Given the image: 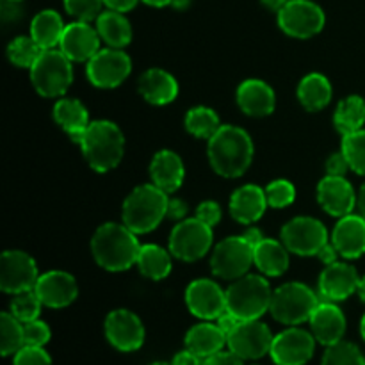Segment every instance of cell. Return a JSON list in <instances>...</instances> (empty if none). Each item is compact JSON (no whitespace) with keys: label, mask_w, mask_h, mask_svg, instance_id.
Listing matches in <instances>:
<instances>
[{"label":"cell","mask_w":365,"mask_h":365,"mask_svg":"<svg viewBox=\"0 0 365 365\" xmlns=\"http://www.w3.org/2000/svg\"><path fill=\"white\" fill-rule=\"evenodd\" d=\"M43 48L34 41L32 36H18L7 45V57L18 68H29L38 61Z\"/></svg>","instance_id":"cell-38"},{"label":"cell","mask_w":365,"mask_h":365,"mask_svg":"<svg viewBox=\"0 0 365 365\" xmlns=\"http://www.w3.org/2000/svg\"><path fill=\"white\" fill-rule=\"evenodd\" d=\"M130 71L132 61L128 53H125L121 48H113V46L98 50L88 61V68H86L89 82L100 89L118 88L130 75Z\"/></svg>","instance_id":"cell-11"},{"label":"cell","mask_w":365,"mask_h":365,"mask_svg":"<svg viewBox=\"0 0 365 365\" xmlns=\"http://www.w3.org/2000/svg\"><path fill=\"white\" fill-rule=\"evenodd\" d=\"M312 334L321 344L331 346L342 341L346 331V317L334 302H321L309 319Z\"/></svg>","instance_id":"cell-24"},{"label":"cell","mask_w":365,"mask_h":365,"mask_svg":"<svg viewBox=\"0 0 365 365\" xmlns=\"http://www.w3.org/2000/svg\"><path fill=\"white\" fill-rule=\"evenodd\" d=\"M323 365H365V359L355 344L339 341L328 346L323 356Z\"/></svg>","instance_id":"cell-40"},{"label":"cell","mask_w":365,"mask_h":365,"mask_svg":"<svg viewBox=\"0 0 365 365\" xmlns=\"http://www.w3.org/2000/svg\"><path fill=\"white\" fill-rule=\"evenodd\" d=\"M342 153L348 159L349 168L365 177V128L342 135Z\"/></svg>","instance_id":"cell-39"},{"label":"cell","mask_w":365,"mask_h":365,"mask_svg":"<svg viewBox=\"0 0 365 365\" xmlns=\"http://www.w3.org/2000/svg\"><path fill=\"white\" fill-rule=\"evenodd\" d=\"M141 245L138 234L125 223H106L91 239V253L95 262L110 273L127 271L138 262Z\"/></svg>","instance_id":"cell-2"},{"label":"cell","mask_w":365,"mask_h":365,"mask_svg":"<svg viewBox=\"0 0 365 365\" xmlns=\"http://www.w3.org/2000/svg\"><path fill=\"white\" fill-rule=\"evenodd\" d=\"M100 34L96 27L93 29L89 21H73L66 25L61 38L59 50L73 63L89 61L100 50Z\"/></svg>","instance_id":"cell-21"},{"label":"cell","mask_w":365,"mask_h":365,"mask_svg":"<svg viewBox=\"0 0 365 365\" xmlns=\"http://www.w3.org/2000/svg\"><path fill=\"white\" fill-rule=\"evenodd\" d=\"M103 0H64V9L77 21H91L102 14Z\"/></svg>","instance_id":"cell-43"},{"label":"cell","mask_w":365,"mask_h":365,"mask_svg":"<svg viewBox=\"0 0 365 365\" xmlns=\"http://www.w3.org/2000/svg\"><path fill=\"white\" fill-rule=\"evenodd\" d=\"M13 365H52V360L43 346H24L14 355Z\"/></svg>","instance_id":"cell-44"},{"label":"cell","mask_w":365,"mask_h":365,"mask_svg":"<svg viewBox=\"0 0 365 365\" xmlns=\"http://www.w3.org/2000/svg\"><path fill=\"white\" fill-rule=\"evenodd\" d=\"M334 89L323 73H309L298 86V100L307 110L316 113L330 103Z\"/></svg>","instance_id":"cell-33"},{"label":"cell","mask_w":365,"mask_h":365,"mask_svg":"<svg viewBox=\"0 0 365 365\" xmlns=\"http://www.w3.org/2000/svg\"><path fill=\"white\" fill-rule=\"evenodd\" d=\"M271 298L273 291L266 278L245 274L227 289V310L241 321L259 319L269 310Z\"/></svg>","instance_id":"cell-5"},{"label":"cell","mask_w":365,"mask_h":365,"mask_svg":"<svg viewBox=\"0 0 365 365\" xmlns=\"http://www.w3.org/2000/svg\"><path fill=\"white\" fill-rule=\"evenodd\" d=\"M316 337L299 328H289L273 339L271 359L277 365H305L312 359Z\"/></svg>","instance_id":"cell-16"},{"label":"cell","mask_w":365,"mask_h":365,"mask_svg":"<svg viewBox=\"0 0 365 365\" xmlns=\"http://www.w3.org/2000/svg\"><path fill=\"white\" fill-rule=\"evenodd\" d=\"M38 266L29 253L7 250L0 257V289L7 294L31 291L38 284Z\"/></svg>","instance_id":"cell-13"},{"label":"cell","mask_w":365,"mask_h":365,"mask_svg":"<svg viewBox=\"0 0 365 365\" xmlns=\"http://www.w3.org/2000/svg\"><path fill=\"white\" fill-rule=\"evenodd\" d=\"M171 252H166L164 248L157 245H145L141 246L139 250V257H138V266L139 273L143 277H146L148 280L159 282L168 278V274L171 273L173 269V264H171Z\"/></svg>","instance_id":"cell-34"},{"label":"cell","mask_w":365,"mask_h":365,"mask_svg":"<svg viewBox=\"0 0 365 365\" xmlns=\"http://www.w3.org/2000/svg\"><path fill=\"white\" fill-rule=\"evenodd\" d=\"M146 6H152V7H166L171 6V0H143Z\"/></svg>","instance_id":"cell-59"},{"label":"cell","mask_w":365,"mask_h":365,"mask_svg":"<svg viewBox=\"0 0 365 365\" xmlns=\"http://www.w3.org/2000/svg\"><path fill=\"white\" fill-rule=\"evenodd\" d=\"M282 242L291 253L299 257H312L328 242L327 227L316 217H294L282 228Z\"/></svg>","instance_id":"cell-12"},{"label":"cell","mask_w":365,"mask_h":365,"mask_svg":"<svg viewBox=\"0 0 365 365\" xmlns=\"http://www.w3.org/2000/svg\"><path fill=\"white\" fill-rule=\"evenodd\" d=\"M235 100H237L239 109L252 118L269 116L277 106L273 88L260 78H248V81L241 82Z\"/></svg>","instance_id":"cell-22"},{"label":"cell","mask_w":365,"mask_h":365,"mask_svg":"<svg viewBox=\"0 0 365 365\" xmlns=\"http://www.w3.org/2000/svg\"><path fill=\"white\" fill-rule=\"evenodd\" d=\"M53 121L70 135L73 143L81 141L86 128L89 127V114L88 109L82 102L75 98H61L53 106Z\"/></svg>","instance_id":"cell-28"},{"label":"cell","mask_w":365,"mask_h":365,"mask_svg":"<svg viewBox=\"0 0 365 365\" xmlns=\"http://www.w3.org/2000/svg\"><path fill=\"white\" fill-rule=\"evenodd\" d=\"M95 21L96 31L107 46L123 48L132 41V25L120 11H102V14Z\"/></svg>","instance_id":"cell-30"},{"label":"cell","mask_w":365,"mask_h":365,"mask_svg":"<svg viewBox=\"0 0 365 365\" xmlns=\"http://www.w3.org/2000/svg\"><path fill=\"white\" fill-rule=\"evenodd\" d=\"M185 168L180 155L171 150H160L150 163V178L152 184L163 189L168 195H173L184 184Z\"/></svg>","instance_id":"cell-25"},{"label":"cell","mask_w":365,"mask_h":365,"mask_svg":"<svg viewBox=\"0 0 365 365\" xmlns=\"http://www.w3.org/2000/svg\"><path fill=\"white\" fill-rule=\"evenodd\" d=\"M356 205H359V210L360 214L365 217V184L360 187V192H359V198H356Z\"/></svg>","instance_id":"cell-57"},{"label":"cell","mask_w":365,"mask_h":365,"mask_svg":"<svg viewBox=\"0 0 365 365\" xmlns=\"http://www.w3.org/2000/svg\"><path fill=\"white\" fill-rule=\"evenodd\" d=\"M78 146L91 170L96 173H107L118 168L123 159L125 138L114 121L98 120L89 123Z\"/></svg>","instance_id":"cell-3"},{"label":"cell","mask_w":365,"mask_h":365,"mask_svg":"<svg viewBox=\"0 0 365 365\" xmlns=\"http://www.w3.org/2000/svg\"><path fill=\"white\" fill-rule=\"evenodd\" d=\"M359 294L362 298V302L365 303V277L360 278V285H359Z\"/></svg>","instance_id":"cell-60"},{"label":"cell","mask_w":365,"mask_h":365,"mask_svg":"<svg viewBox=\"0 0 365 365\" xmlns=\"http://www.w3.org/2000/svg\"><path fill=\"white\" fill-rule=\"evenodd\" d=\"M138 89L146 102L153 106H168L178 96V82L163 68H150L141 75Z\"/></svg>","instance_id":"cell-27"},{"label":"cell","mask_w":365,"mask_h":365,"mask_svg":"<svg viewBox=\"0 0 365 365\" xmlns=\"http://www.w3.org/2000/svg\"><path fill=\"white\" fill-rule=\"evenodd\" d=\"M273 339L267 324L260 323L259 319L241 321V324L228 335L227 344L228 349L242 360H253L271 351Z\"/></svg>","instance_id":"cell-14"},{"label":"cell","mask_w":365,"mask_h":365,"mask_svg":"<svg viewBox=\"0 0 365 365\" xmlns=\"http://www.w3.org/2000/svg\"><path fill=\"white\" fill-rule=\"evenodd\" d=\"M196 217H198L200 221H203V223H205V225H209L210 228H214L221 221V207H220V203L210 202V200H207V202L200 203L198 209H196Z\"/></svg>","instance_id":"cell-46"},{"label":"cell","mask_w":365,"mask_h":365,"mask_svg":"<svg viewBox=\"0 0 365 365\" xmlns=\"http://www.w3.org/2000/svg\"><path fill=\"white\" fill-rule=\"evenodd\" d=\"M2 18L6 21L18 20L21 16V7L20 2H9V0H2Z\"/></svg>","instance_id":"cell-51"},{"label":"cell","mask_w":365,"mask_h":365,"mask_svg":"<svg viewBox=\"0 0 365 365\" xmlns=\"http://www.w3.org/2000/svg\"><path fill=\"white\" fill-rule=\"evenodd\" d=\"M319 303V296L309 285L291 282L273 291L269 312L278 323L294 327V324L309 321Z\"/></svg>","instance_id":"cell-7"},{"label":"cell","mask_w":365,"mask_h":365,"mask_svg":"<svg viewBox=\"0 0 365 365\" xmlns=\"http://www.w3.org/2000/svg\"><path fill=\"white\" fill-rule=\"evenodd\" d=\"M239 324H241V319H239V317H235L232 312H228V310H225V312L217 317V327L223 330V334L227 335V339H228V335H230L232 331L239 327Z\"/></svg>","instance_id":"cell-50"},{"label":"cell","mask_w":365,"mask_h":365,"mask_svg":"<svg viewBox=\"0 0 365 365\" xmlns=\"http://www.w3.org/2000/svg\"><path fill=\"white\" fill-rule=\"evenodd\" d=\"M9 2H21V0H9Z\"/></svg>","instance_id":"cell-63"},{"label":"cell","mask_w":365,"mask_h":365,"mask_svg":"<svg viewBox=\"0 0 365 365\" xmlns=\"http://www.w3.org/2000/svg\"><path fill=\"white\" fill-rule=\"evenodd\" d=\"M210 168L225 178H237L253 160V141L248 132L235 125H221L207 146Z\"/></svg>","instance_id":"cell-1"},{"label":"cell","mask_w":365,"mask_h":365,"mask_svg":"<svg viewBox=\"0 0 365 365\" xmlns=\"http://www.w3.org/2000/svg\"><path fill=\"white\" fill-rule=\"evenodd\" d=\"M187 214V203L180 198H170L168 202V220H175V221H182Z\"/></svg>","instance_id":"cell-49"},{"label":"cell","mask_w":365,"mask_h":365,"mask_svg":"<svg viewBox=\"0 0 365 365\" xmlns=\"http://www.w3.org/2000/svg\"><path fill=\"white\" fill-rule=\"evenodd\" d=\"M242 237H245L246 241H248L250 245L253 246V248H255V246L259 245V242L262 241V239H266V237H264L262 230H259V228H248V230H246L245 234H242Z\"/></svg>","instance_id":"cell-55"},{"label":"cell","mask_w":365,"mask_h":365,"mask_svg":"<svg viewBox=\"0 0 365 365\" xmlns=\"http://www.w3.org/2000/svg\"><path fill=\"white\" fill-rule=\"evenodd\" d=\"M34 291L41 299L43 307H48V309H64L71 305L78 296L75 278L66 271L57 269L39 274Z\"/></svg>","instance_id":"cell-18"},{"label":"cell","mask_w":365,"mask_h":365,"mask_svg":"<svg viewBox=\"0 0 365 365\" xmlns=\"http://www.w3.org/2000/svg\"><path fill=\"white\" fill-rule=\"evenodd\" d=\"M24 346V323L11 312H4L0 316V351L4 356L16 355Z\"/></svg>","instance_id":"cell-37"},{"label":"cell","mask_w":365,"mask_h":365,"mask_svg":"<svg viewBox=\"0 0 365 365\" xmlns=\"http://www.w3.org/2000/svg\"><path fill=\"white\" fill-rule=\"evenodd\" d=\"M360 331H362V337L365 341V316L362 317V323H360Z\"/></svg>","instance_id":"cell-61"},{"label":"cell","mask_w":365,"mask_h":365,"mask_svg":"<svg viewBox=\"0 0 365 365\" xmlns=\"http://www.w3.org/2000/svg\"><path fill=\"white\" fill-rule=\"evenodd\" d=\"M41 299L36 294L34 289H31V291L14 294L13 302H11V314L18 321H21V323H29V321L38 319L39 312H41Z\"/></svg>","instance_id":"cell-41"},{"label":"cell","mask_w":365,"mask_h":365,"mask_svg":"<svg viewBox=\"0 0 365 365\" xmlns=\"http://www.w3.org/2000/svg\"><path fill=\"white\" fill-rule=\"evenodd\" d=\"M200 359L196 353H192L191 349H185V351H180L177 356L173 359V364L171 365H203L200 364Z\"/></svg>","instance_id":"cell-53"},{"label":"cell","mask_w":365,"mask_h":365,"mask_svg":"<svg viewBox=\"0 0 365 365\" xmlns=\"http://www.w3.org/2000/svg\"><path fill=\"white\" fill-rule=\"evenodd\" d=\"M266 189L259 185H242L230 196V214L237 223L253 225L264 216L267 209Z\"/></svg>","instance_id":"cell-26"},{"label":"cell","mask_w":365,"mask_h":365,"mask_svg":"<svg viewBox=\"0 0 365 365\" xmlns=\"http://www.w3.org/2000/svg\"><path fill=\"white\" fill-rule=\"evenodd\" d=\"M212 242V228L198 217H191L175 225L170 234V252L184 262H196L210 252Z\"/></svg>","instance_id":"cell-8"},{"label":"cell","mask_w":365,"mask_h":365,"mask_svg":"<svg viewBox=\"0 0 365 365\" xmlns=\"http://www.w3.org/2000/svg\"><path fill=\"white\" fill-rule=\"evenodd\" d=\"M227 344V335L223 334L217 324L212 323H200L192 327L185 335V346L196 353L202 359L214 355V353L221 351L223 346Z\"/></svg>","instance_id":"cell-31"},{"label":"cell","mask_w":365,"mask_h":365,"mask_svg":"<svg viewBox=\"0 0 365 365\" xmlns=\"http://www.w3.org/2000/svg\"><path fill=\"white\" fill-rule=\"evenodd\" d=\"M73 61L68 59L61 50H43L31 68V82L38 95L45 98L64 96L73 82Z\"/></svg>","instance_id":"cell-6"},{"label":"cell","mask_w":365,"mask_h":365,"mask_svg":"<svg viewBox=\"0 0 365 365\" xmlns=\"http://www.w3.org/2000/svg\"><path fill=\"white\" fill-rule=\"evenodd\" d=\"M170 195L153 184L135 187L125 198L121 217L134 234H148L155 230L168 214Z\"/></svg>","instance_id":"cell-4"},{"label":"cell","mask_w":365,"mask_h":365,"mask_svg":"<svg viewBox=\"0 0 365 365\" xmlns=\"http://www.w3.org/2000/svg\"><path fill=\"white\" fill-rule=\"evenodd\" d=\"M150 365H171V364H166V362H155V364H150Z\"/></svg>","instance_id":"cell-62"},{"label":"cell","mask_w":365,"mask_h":365,"mask_svg":"<svg viewBox=\"0 0 365 365\" xmlns=\"http://www.w3.org/2000/svg\"><path fill=\"white\" fill-rule=\"evenodd\" d=\"M189 6H191V0H171V7L177 11H185Z\"/></svg>","instance_id":"cell-58"},{"label":"cell","mask_w":365,"mask_h":365,"mask_svg":"<svg viewBox=\"0 0 365 365\" xmlns=\"http://www.w3.org/2000/svg\"><path fill=\"white\" fill-rule=\"evenodd\" d=\"M253 266V246L242 235H234L217 242L210 257V267L217 278L237 280L248 274Z\"/></svg>","instance_id":"cell-9"},{"label":"cell","mask_w":365,"mask_h":365,"mask_svg":"<svg viewBox=\"0 0 365 365\" xmlns=\"http://www.w3.org/2000/svg\"><path fill=\"white\" fill-rule=\"evenodd\" d=\"M266 198L267 205L273 209H285L296 200V187L292 185V182L278 178L266 187Z\"/></svg>","instance_id":"cell-42"},{"label":"cell","mask_w":365,"mask_h":365,"mask_svg":"<svg viewBox=\"0 0 365 365\" xmlns=\"http://www.w3.org/2000/svg\"><path fill=\"white\" fill-rule=\"evenodd\" d=\"M64 29H66V25L63 24V18L53 9L39 11L31 21V36L43 50L59 46Z\"/></svg>","instance_id":"cell-32"},{"label":"cell","mask_w":365,"mask_h":365,"mask_svg":"<svg viewBox=\"0 0 365 365\" xmlns=\"http://www.w3.org/2000/svg\"><path fill=\"white\" fill-rule=\"evenodd\" d=\"M106 337L120 351H135L145 342V327L134 312L118 309L107 316Z\"/></svg>","instance_id":"cell-17"},{"label":"cell","mask_w":365,"mask_h":365,"mask_svg":"<svg viewBox=\"0 0 365 365\" xmlns=\"http://www.w3.org/2000/svg\"><path fill=\"white\" fill-rule=\"evenodd\" d=\"M203 365H242V359L235 355L234 351H217L207 356L203 360Z\"/></svg>","instance_id":"cell-48"},{"label":"cell","mask_w":365,"mask_h":365,"mask_svg":"<svg viewBox=\"0 0 365 365\" xmlns=\"http://www.w3.org/2000/svg\"><path fill=\"white\" fill-rule=\"evenodd\" d=\"M260 2H262V6L266 7V9L277 11L278 13V11H280L282 7L289 2V0H260Z\"/></svg>","instance_id":"cell-56"},{"label":"cell","mask_w":365,"mask_h":365,"mask_svg":"<svg viewBox=\"0 0 365 365\" xmlns=\"http://www.w3.org/2000/svg\"><path fill=\"white\" fill-rule=\"evenodd\" d=\"M25 346H45L50 341V328L45 321H29L24 323Z\"/></svg>","instance_id":"cell-45"},{"label":"cell","mask_w":365,"mask_h":365,"mask_svg":"<svg viewBox=\"0 0 365 365\" xmlns=\"http://www.w3.org/2000/svg\"><path fill=\"white\" fill-rule=\"evenodd\" d=\"M185 305L200 319H217L227 310V291L209 278H200L185 289Z\"/></svg>","instance_id":"cell-15"},{"label":"cell","mask_w":365,"mask_h":365,"mask_svg":"<svg viewBox=\"0 0 365 365\" xmlns=\"http://www.w3.org/2000/svg\"><path fill=\"white\" fill-rule=\"evenodd\" d=\"M324 11L312 0H289L278 11V25L287 36L309 39L319 34L324 27Z\"/></svg>","instance_id":"cell-10"},{"label":"cell","mask_w":365,"mask_h":365,"mask_svg":"<svg viewBox=\"0 0 365 365\" xmlns=\"http://www.w3.org/2000/svg\"><path fill=\"white\" fill-rule=\"evenodd\" d=\"M348 170H351V168H349V163L348 159H346L344 153H342V150L339 153H334V155L328 157L327 160L328 175H334V177H344V175L348 173Z\"/></svg>","instance_id":"cell-47"},{"label":"cell","mask_w":365,"mask_h":365,"mask_svg":"<svg viewBox=\"0 0 365 365\" xmlns=\"http://www.w3.org/2000/svg\"><path fill=\"white\" fill-rule=\"evenodd\" d=\"M331 245L344 259H359L365 253V217L348 214L339 217L331 234Z\"/></svg>","instance_id":"cell-23"},{"label":"cell","mask_w":365,"mask_h":365,"mask_svg":"<svg viewBox=\"0 0 365 365\" xmlns=\"http://www.w3.org/2000/svg\"><path fill=\"white\" fill-rule=\"evenodd\" d=\"M337 255L339 252L335 250L334 245H330V242H327V245L321 248V252L317 253V257H319V260L324 264V266H330V264L337 262Z\"/></svg>","instance_id":"cell-54"},{"label":"cell","mask_w":365,"mask_h":365,"mask_svg":"<svg viewBox=\"0 0 365 365\" xmlns=\"http://www.w3.org/2000/svg\"><path fill=\"white\" fill-rule=\"evenodd\" d=\"M185 130L198 139H210L221 128V120L217 113L210 107L198 106L189 109L185 114Z\"/></svg>","instance_id":"cell-36"},{"label":"cell","mask_w":365,"mask_h":365,"mask_svg":"<svg viewBox=\"0 0 365 365\" xmlns=\"http://www.w3.org/2000/svg\"><path fill=\"white\" fill-rule=\"evenodd\" d=\"M360 277L349 264L334 262L319 277V296L323 302H342L359 291Z\"/></svg>","instance_id":"cell-19"},{"label":"cell","mask_w":365,"mask_h":365,"mask_svg":"<svg viewBox=\"0 0 365 365\" xmlns=\"http://www.w3.org/2000/svg\"><path fill=\"white\" fill-rule=\"evenodd\" d=\"M355 189L344 177H334L327 175L317 185V200L319 205L327 210L330 216L344 217L353 214L356 205Z\"/></svg>","instance_id":"cell-20"},{"label":"cell","mask_w":365,"mask_h":365,"mask_svg":"<svg viewBox=\"0 0 365 365\" xmlns=\"http://www.w3.org/2000/svg\"><path fill=\"white\" fill-rule=\"evenodd\" d=\"M289 250L277 239H262L253 248V266L266 277H282L289 267Z\"/></svg>","instance_id":"cell-29"},{"label":"cell","mask_w":365,"mask_h":365,"mask_svg":"<svg viewBox=\"0 0 365 365\" xmlns=\"http://www.w3.org/2000/svg\"><path fill=\"white\" fill-rule=\"evenodd\" d=\"M334 125L342 135L362 130L365 125V100L359 95H351L342 100L334 114Z\"/></svg>","instance_id":"cell-35"},{"label":"cell","mask_w":365,"mask_h":365,"mask_svg":"<svg viewBox=\"0 0 365 365\" xmlns=\"http://www.w3.org/2000/svg\"><path fill=\"white\" fill-rule=\"evenodd\" d=\"M139 0H103V4L107 6V9L120 11V13H127V11H132L135 6H138Z\"/></svg>","instance_id":"cell-52"}]
</instances>
